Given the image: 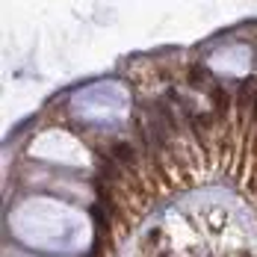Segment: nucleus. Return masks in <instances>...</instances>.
<instances>
[{
    "label": "nucleus",
    "instance_id": "nucleus-2",
    "mask_svg": "<svg viewBox=\"0 0 257 257\" xmlns=\"http://www.w3.org/2000/svg\"><path fill=\"white\" fill-rule=\"evenodd\" d=\"M210 98H213V106H216L219 112H225V109H228V92H225V89H213V92H210Z\"/></svg>",
    "mask_w": 257,
    "mask_h": 257
},
{
    "label": "nucleus",
    "instance_id": "nucleus-6",
    "mask_svg": "<svg viewBox=\"0 0 257 257\" xmlns=\"http://www.w3.org/2000/svg\"><path fill=\"white\" fill-rule=\"evenodd\" d=\"M160 257H169V254H160Z\"/></svg>",
    "mask_w": 257,
    "mask_h": 257
},
{
    "label": "nucleus",
    "instance_id": "nucleus-1",
    "mask_svg": "<svg viewBox=\"0 0 257 257\" xmlns=\"http://www.w3.org/2000/svg\"><path fill=\"white\" fill-rule=\"evenodd\" d=\"M112 154H115V160H118V163H127V166H133V160H136V157H133V148H130V145H124V142H118V145L112 148Z\"/></svg>",
    "mask_w": 257,
    "mask_h": 257
},
{
    "label": "nucleus",
    "instance_id": "nucleus-4",
    "mask_svg": "<svg viewBox=\"0 0 257 257\" xmlns=\"http://www.w3.org/2000/svg\"><path fill=\"white\" fill-rule=\"evenodd\" d=\"M189 83H192V86H201V83H204V71H201V68H192V74H189Z\"/></svg>",
    "mask_w": 257,
    "mask_h": 257
},
{
    "label": "nucleus",
    "instance_id": "nucleus-7",
    "mask_svg": "<svg viewBox=\"0 0 257 257\" xmlns=\"http://www.w3.org/2000/svg\"><path fill=\"white\" fill-rule=\"evenodd\" d=\"M242 257H251V254H242Z\"/></svg>",
    "mask_w": 257,
    "mask_h": 257
},
{
    "label": "nucleus",
    "instance_id": "nucleus-3",
    "mask_svg": "<svg viewBox=\"0 0 257 257\" xmlns=\"http://www.w3.org/2000/svg\"><path fill=\"white\" fill-rule=\"evenodd\" d=\"M101 166H103V178H106V180H115V178H118V172H115V166H112L109 160H101Z\"/></svg>",
    "mask_w": 257,
    "mask_h": 257
},
{
    "label": "nucleus",
    "instance_id": "nucleus-5",
    "mask_svg": "<svg viewBox=\"0 0 257 257\" xmlns=\"http://www.w3.org/2000/svg\"><path fill=\"white\" fill-rule=\"evenodd\" d=\"M254 121H257V95H254Z\"/></svg>",
    "mask_w": 257,
    "mask_h": 257
}]
</instances>
